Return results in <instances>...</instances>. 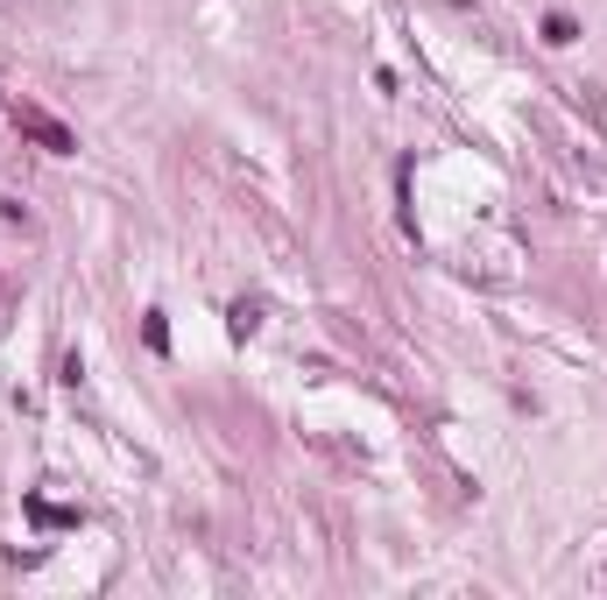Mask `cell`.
Wrapping results in <instances>:
<instances>
[{
    "mask_svg": "<svg viewBox=\"0 0 607 600\" xmlns=\"http://www.w3.org/2000/svg\"><path fill=\"white\" fill-rule=\"evenodd\" d=\"M14 128H22V134H29L35 149H50V156H71V149H79V134H71L64 121H56V113H43V106H29V100L14 106Z\"/></svg>",
    "mask_w": 607,
    "mask_h": 600,
    "instance_id": "1",
    "label": "cell"
},
{
    "mask_svg": "<svg viewBox=\"0 0 607 600\" xmlns=\"http://www.w3.org/2000/svg\"><path fill=\"white\" fill-rule=\"evenodd\" d=\"M29 516L43 522V530H79V509H56V501H29Z\"/></svg>",
    "mask_w": 607,
    "mask_h": 600,
    "instance_id": "2",
    "label": "cell"
},
{
    "mask_svg": "<svg viewBox=\"0 0 607 600\" xmlns=\"http://www.w3.org/2000/svg\"><path fill=\"white\" fill-rule=\"evenodd\" d=\"M573 35H579V29H573V14H544V43H558V50H565Z\"/></svg>",
    "mask_w": 607,
    "mask_h": 600,
    "instance_id": "3",
    "label": "cell"
},
{
    "mask_svg": "<svg viewBox=\"0 0 607 600\" xmlns=\"http://www.w3.org/2000/svg\"><path fill=\"white\" fill-rule=\"evenodd\" d=\"M142 339L156 346V354H163V346H169V325H163V312H148V318H142Z\"/></svg>",
    "mask_w": 607,
    "mask_h": 600,
    "instance_id": "4",
    "label": "cell"
},
{
    "mask_svg": "<svg viewBox=\"0 0 607 600\" xmlns=\"http://www.w3.org/2000/svg\"><path fill=\"white\" fill-rule=\"evenodd\" d=\"M255 325H261V304H234V333H240V339H248V333H255Z\"/></svg>",
    "mask_w": 607,
    "mask_h": 600,
    "instance_id": "5",
    "label": "cell"
}]
</instances>
